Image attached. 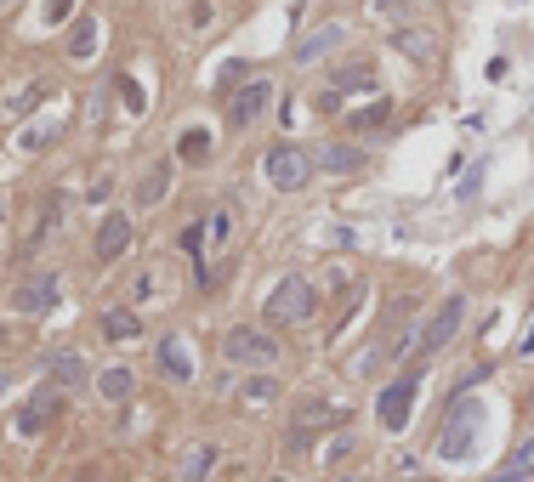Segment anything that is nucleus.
<instances>
[{"instance_id": "4468645a", "label": "nucleus", "mask_w": 534, "mask_h": 482, "mask_svg": "<svg viewBox=\"0 0 534 482\" xmlns=\"http://www.w3.org/2000/svg\"><path fill=\"white\" fill-rule=\"evenodd\" d=\"M46 97H52V80H46V74H40V80H23V86L6 97V120H29Z\"/></svg>"}, {"instance_id": "f3484780", "label": "nucleus", "mask_w": 534, "mask_h": 482, "mask_svg": "<svg viewBox=\"0 0 534 482\" xmlns=\"http://www.w3.org/2000/svg\"><path fill=\"white\" fill-rule=\"evenodd\" d=\"M341 420H347V414H341V409H330V403H307V409H302V414H296V431H290V443L302 448V443H307V431L341 426Z\"/></svg>"}, {"instance_id": "e433bc0d", "label": "nucleus", "mask_w": 534, "mask_h": 482, "mask_svg": "<svg viewBox=\"0 0 534 482\" xmlns=\"http://www.w3.org/2000/svg\"><path fill=\"white\" fill-rule=\"evenodd\" d=\"M0 222H6V199H0Z\"/></svg>"}, {"instance_id": "20e7f679", "label": "nucleus", "mask_w": 534, "mask_h": 482, "mask_svg": "<svg viewBox=\"0 0 534 482\" xmlns=\"http://www.w3.org/2000/svg\"><path fill=\"white\" fill-rule=\"evenodd\" d=\"M415 392H421V375H398L392 386H381V397H375V420L387 431H404L415 414Z\"/></svg>"}, {"instance_id": "6ab92c4d", "label": "nucleus", "mask_w": 534, "mask_h": 482, "mask_svg": "<svg viewBox=\"0 0 534 482\" xmlns=\"http://www.w3.org/2000/svg\"><path fill=\"white\" fill-rule=\"evenodd\" d=\"M216 465V443H194L188 454L177 460V482H205Z\"/></svg>"}, {"instance_id": "423d86ee", "label": "nucleus", "mask_w": 534, "mask_h": 482, "mask_svg": "<svg viewBox=\"0 0 534 482\" xmlns=\"http://www.w3.org/2000/svg\"><path fill=\"white\" fill-rule=\"evenodd\" d=\"M461 324H466V295H449V301H438L432 324L421 329V352H444V346L461 335Z\"/></svg>"}, {"instance_id": "f704fd0d", "label": "nucleus", "mask_w": 534, "mask_h": 482, "mask_svg": "<svg viewBox=\"0 0 534 482\" xmlns=\"http://www.w3.org/2000/svg\"><path fill=\"white\" fill-rule=\"evenodd\" d=\"M523 352H534V324H529V335H523Z\"/></svg>"}, {"instance_id": "58836bf2", "label": "nucleus", "mask_w": 534, "mask_h": 482, "mask_svg": "<svg viewBox=\"0 0 534 482\" xmlns=\"http://www.w3.org/2000/svg\"><path fill=\"white\" fill-rule=\"evenodd\" d=\"M0 341H6V329H0Z\"/></svg>"}, {"instance_id": "2eb2a0df", "label": "nucleus", "mask_w": 534, "mask_h": 482, "mask_svg": "<svg viewBox=\"0 0 534 482\" xmlns=\"http://www.w3.org/2000/svg\"><path fill=\"white\" fill-rule=\"evenodd\" d=\"M137 335H143V312L137 307H108L103 312V341L125 346V341H137Z\"/></svg>"}, {"instance_id": "72a5a7b5", "label": "nucleus", "mask_w": 534, "mask_h": 482, "mask_svg": "<svg viewBox=\"0 0 534 482\" xmlns=\"http://www.w3.org/2000/svg\"><path fill=\"white\" fill-rule=\"evenodd\" d=\"M188 23H194V29H205V23H211V0H194V12H188Z\"/></svg>"}, {"instance_id": "bb28decb", "label": "nucleus", "mask_w": 534, "mask_h": 482, "mask_svg": "<svg viewBox=\"0 0 534 482\" xmlns=\"http://www.w3.org/2000/svg\"><path fill=\"white\" fill-rule=\"evenodd\" d=\"M205 233H211V244H228V233H233V216H228V210H216L211 222H205Z\"/></svg>"}, {"instance_id": "ddd939ff", "label": "nucleus", "mask_w": 534, "mask_h": 482, "mask_svg": "<svg viewBox=\"0 0 534 482\" xmlns=\"http://www.w3.org/2000/svg\"><path fill=\"white\" fill-rule=\"evenodd\" d=\"M160 369L171 380H194V346H188V335H165L160 341Z\"/></svg>"}, {"instance_id": "412c9836", "label": "nucleus", "mask_w": 534, "mask_h": 482, "mask_svg": "<svg viewBox=\"0 0 534 482\" xmlns=\"http://www.w3.org/2000/svg\"><path fill=\"white\" fill-rule=\"evenodd\" d=\"M392 52L421 57V63H427V57L438 52V35H432V29H392Z\"/></svg>"}, {"instance_id": "aec40b11", "label": "nucleus", "mask_w": 534, "mask_h": 482, "mask_svg": "<svg viewBox=\"0 0 534 482\" xmlns=\"http://www.w3.org/2000/svg\"><path fill=\"white\" fill-rule=\"evenodd\" d=\"M529 471H534V437H523V443L506 454V465H500L495 477H483V482H523Z\"/></svg>"}, {"instance_id": "473e14b6", "label": "nucleus", "mask_w": 534, "mask_h": 482, "mask_svg": "<svg viewBox=\"0 0 534 482\" xmlns=\"http://www.w3.org/2000/svg\"><path fill=\"white\" fill-rule=\"evenodd\" d=\"M46 142H57V125H46V131H35V137H23V148H29V154H40Z\"/></svg>"}, {"instance_id": "c85d7f7f", "label": "nucleus", "mask_w": 534, "mask_h": 482, "mask_svg": "<svg viewBox=\"0 0 534 482\" xmlns=\"http://www.w3.org/2000/svg\"><path fill=\"white\" fill-rule=\"evenodd\" d=\"M239 80H245V69H239V63H228V69L216 74V91H222V97H233V91H239Z\"/></svg>"}, {"instance_id": "b1692460", "label": "nucleus", "mask_w": 534, "mask_h": 482, "mask_svg": "<svg viewBox=\"0 0 534 482\" xmlns=\"http://www.w3.org/2000/svg\"><path fill=\"white\" fill-rule=\"evenodd\" d=\"M432 0H370V12L375 18H387V23H404V18H415V12H427Z\"/></svg>"}, {"instance_id": "6e6552de", "label": "nucleus", "mask_w": 534, "mask_h": 482, "mask_svg": "<svg viewBox=\"0 0 534 482\" xmlns=\"http://www.w3.org/2000/svg\"><path fill=\"white\" fill-rule=\"evenodd\" d=\"M267 103H273V80L256 74V80H245V86L228 97V114H233V125H256L267 114Z\"/></svg>"}, {"instance_id": "0eeeda50", "label": "nucleus", "mask_w": 534, "mask_h": 482, "mask_svg": "<svg viewBox=\"0 0 534 482\" xmlns=\"http://www.w3.org/2000/svg\"><path fill=\"white\" fill-rule=\"evenodd\" d=\"M478 420H483L478 403H461V409H455V420L444 426V437H438V454H444V460H466V454H472V443H478Z\"/></svg>"}, {"instance_id": "7ed1b4c3", "label": "nucleus", "mask_w": 534, "mask_h": 482, "mask_svg": "<svg viewBox=\"0 0 534 482\" xmlns=\"http://www.w3.org/2000/svg\"><path fill=\"white\" fill-rule=\"evenodd\" d=\"M262 176H267V188L296 193V188H307V176H313V154L296 148V142H279V148L262 154Z\"/></svg>"}, {"instance_id": "a878e982", "label": "nucleus", "mask_w": 534, "mask_h": 482, "mask_svg": "<svg viewBox=\"0 0 534 482\" xmlns=\"http://www.w3.org/2000/svg\"><path fill=\"white\" fill-rule=\"evenodd\" d=\"M205 154H211V137H205V131H199V125H194V131L182 137V159H194V165H199V159H205Z\"/></svg>"}, {"instance_id": "c9c22d12", "label": "nucleus", "mask_w": 534, "mask_h": 482, "mask_svg": "<svg viewBox=\"0 0 534 482\" xmlns=\"http://www.w3.org/2000/svg\"><path fill=\"white\" fill-rule=\"evenodd\" d=\"M6 386H12V375H6V369H0V397H6Z\"/></svg>"}, {"instance_id": "39448f33", "label": "nucleus", "mask_w": 534, "mask_h": 482, "mask_svg": "<svg viewBox=\"0 0 534 482\" xmlns=\"http://www.w3.org/2000/svg\"><path fill=\"white\" fill-rule=\"evenodd\" d=\"M57 295H63L57 273H29L18 290H12V312H23V318H40V312L57 307Z\"/></svg>"}, {"instance_id": "dca6fc26", "label": "nucleus", "mask_w": 534, "mask_h": 482, "mask_svg": "<svg viewBox=\"0 0 534 482\" xmlns=\"http://www.w3.org/2000/svg\"><path fill=\"white\" fill-rule=\"evenodd\" d=\"M165 193H171V159H160V165H148L143 171V182H137V210L165 205Z\"/></svg>"}, {"instance_id": "2f4dec72", "label": "nucleus", "mask_w": 534, "mask_h": 482, "mask_svg": "<svg viewBox=\"0 0 534 482\" xmlns=\"http://www.w3.org/2000/svg\"><path fill=\"white\" fill-rule=\"evenodd\" d=\"M69 12H74V0H46V12H40V18H46V23H63Z\"/></svg>"}, {"instance_id": "4be33fe9", "label": "nucleus", "mask_w": 534, "mask_h": 482, "mask_svg": "<svg viewBox=\"0 0 534 482\" xmlns=\"http://www.w3.org/2000/svg\"><path fill=\"white\" fill-rule=\"evenodd\" d=\"M97 40H103L97 18H80V23L69 29V57H74V63H91V57H97Z\"/></svg>"}, {"instance_id": "393cba45", "label": "nucleus", "mask_w": 534, "mask_h": 482, "mask_svg": "<svg viewBox=\"0 0 534 482\" xmlns=\"http://www.w3.org/2000/svg\"><path fill=\"white\" fill-rule=\"evenodd\" d=\"M319 165H324V171H358V165H364V154L336 142V148H324V154H319Z\"/></svg>"}, {"instance_id": "f03ea898", "label": "nucleus", "mask_w": 534, "mask_h": 482, "mask_svg": "<svg viewBox=\"0 0 534 482\" xmlns=\"http://www.w3.org/2000/svg\"><path fill=\"white\" fill-rule=\"evenodd\" d=\"M222 358L239 363V369H273V363H279V341L256 324H239V329L222 335Z\"/></svg>"}, {"instance_id": "cd10ccee", "label": "nucleus", "mask_w": 534, "mask_h": 482, "mask_svg": "<svg viewBox=\"0 0 534 482\" xmlns=\"http://www.w3.org/2000/svg\"><path fill=\"white\" fill-rule=\"evenodd\" d=\"M120 97H125V108H131V114H143V86H137L131 74H120Z\"/></svg>"}, {"instance_id": "5701e85b", "label": "nucleus", "mask_w": 534, "mask_h": 482, "mask_svg": "<svg viewBox=\"0 0 534 482\" xmlns=\"http://www.w3.org/2000/svg\"><path fill=\"white\" fill-rule=\"evenodd\" d=\"M239 403H245V409H267V403H279V380H273V375L239 380Z\"/></svg>"}, {"instance_id": "9d476101", "label": "nucleus", "mask_w": 534, "mask_h": 482, "mask_svg": "<svg viewBox=\"0 0 534 482\" xmlns=\"http://www.w3.org/2000/svg\"><path fill=\"white\" fill-rule=\"evenodd\" d=\"M97 261H120L125 250H131V216L125 210H114V216H103V227H97Z\"/></svg>"}, {"instance_id": "9b49d317", "label": "nucleus", "mask_w": 534, "mask_h": 482, "mask_svg": "<svg viewBox=\"0 0 534 482\" xmlns=\"http://www.w3.org/2000/svg\"><path fill=\"white\" fill-rule=\"evenodd\" d=\"M57 403H63V392H57V386H40V392L29 397V403H23V414H18V431H23V437H35V431L52 426Z\"/></svg>"}, {"instance_id": "a211bd4d", "label": "nucleus", "mask_w": 534, "mask_h": 482, "mask_svg": "<svg viewBox=\"0 0 534 482\" xmlns=\"http://www.w3.org/2000/svg\"><path fill=\"white\" fill-rule=\"evenodd\" d=\"M131 392H137V375H131L125 363H108L103 375H97V397H103V403H125Z\"/></svg>"}, {"instance_id": "c756f323", "label": "nucleus", "mask_w": 534, "mask_h": 482, "mask_svg": "<svg viewBox=\"0 0 534 482\" xmlns=\"http://www.w3.org/2000/svg\"><path fill=\"white\" fill-rule=\"evenodd\" d=\"M154 295H165L160 273H143V278H137V301H154Z\"/></svg>"}, {"instance_id": "f257e3e1", "label": "nucleus", "mask_w": 534, "mask_h": 482, "mask_svg": "<svg viewBox=\"0 0 534 482\" xmlns=\"http://www.w3.org/2000/svg\"><path fill=\"white\" fill-rule=\"evenodd\" d=\"M313 307H319V290H313V278H302V273L279 278V284H273V295L262 301L267 324H307V318H313Z\"/></svg>"}, {"instance_id": "1a4fd4ad", "label": "nucleus", "mask_w": 534, "mask_h": 482, "mask_svg": "<svg viewBox=\"0 0 534 482\" xmlns=\"http://www.w3.org/2000/svg\"><path fill=\"white\" fill-rule=\"evenodd\" d=\"M40 375H46V386H57V392H74V386H86V358H80V352H46V358H40Z\"/></svg>"}, {"instance_id": "4c0bfd02", "label": "nucleus", "mask_w": 534, "mask_h": 482, "mask_svg": "<svg viewBox=\"0 0 534 482\" xmlns=\"http://www.w3.org/2000/svg\"><path fill=\"white\" fill-rule=\"evenodd\" d=\"M0 6H12V0H0Z\"/></svg>"}, {"instance_id": "7c9ffc66", "label": "nucleus", "mask_w": 534, "mask_h": 482, "mask_svg": "<svg viewBox=\"0 0 534 482\" xmlns=\"http://www.w3.org/2000/svg\"><path fill=\"white\" fill-rule=\"evenodd\" d=\"M381 120H387V103H370L364 114H353V125H364V131H370V125H381Z\"/></svg>"}, {"instance_id": "f8f14e48", "label": "nucleus", "mask_w": 534, "mask_h": 482, "mask_svg": "<svg viewBox=\"0 0 534 482\" xmlns=\"http://www.w3.org/2000/svg\"><path fill=\"white\" fill-rule=\"evenodd\" d=\"M347 46V23H324V29H313V35L296 46V63H324L330 52H341Z\"/></svg>"}]
</instances>
